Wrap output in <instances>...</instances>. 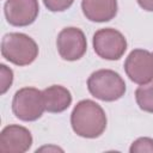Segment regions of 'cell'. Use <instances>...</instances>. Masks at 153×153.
Instances as JSON below:
<instances>
[{
    "instance_id": "obj_9",
    "label": "cell",
    "mask_w": 153,
    "mask_h": 153,
    "mask_svg": "<svg viewBox=\"0 0 153 153\" xmlns=\"http://www.w3.org/2000/svg\"><path fill=\"white\" fill-rule=\"evenodd\" d=\"M32 146V135L30 130L19 124L6 126L0 133V152L2 153H24Z\"/></svg>"
},
{
    "instance_id": "obj_7",
    "label": "cell",
    "mask_w": 153,
    "mask_h": 153,
    "mask_svg": "<svg viewBox=\"0 0 153 153\" xmlns=\"http://www.w3.org/2000/svg\"><path fill=\"white\" fill-rule=\"evenodd\" d=\"M56 48L63 60L76 61L81 59L87 50L86 36L79 27H65L57 35Z\"/></svg>"
},
{
    "instance_id": "obj_12",
    "label": "cell",
    "mask_w": 153,
    "mask_h": 153,
    "mask_svg": "<svg viewBox=\"0 0 153 153\" xmlns=\"http://www.w3.org/2000/svg\"><path fill=\"white\" fill-rule=\"evenodd\" d=\"M135 100L141 110L153 114V80L135 90Z\"/></svg>"
},
{
    "instance_id": "obj_15",
    "label": "cell",
    "mask_w": 153,
    "mask_h": 153,
    "mask_svg": "<svg viewBox=\"0 0 153 153\" xmlns=\"http://www.w3.org/2000/svg\"><path fill=\"white\" fill-rule=\"evenodd\" d=\"M74 0H43L44 6L51 12H63L73 5Z\"/></svg>"
},
{
    "instance_id": "obj_6",
    "label": "cell",
    "mask_w": 153,
    "mask_h": 153,
    "mask_svg": "<svg viewBox=\"0 0 153 153\" xmlns=\"http://www.w3.org/2000/svg\"><path fill=\"white\" fill-rule=\"evenodd\" d=\"M127 76L137 85H143L153 80V53L146 49H134L124 61Z\"/></svg>"
},
{
    "instance_id": "obj_1",
    "label": "cell",
    "mask_w": 153,
    "mask_h": 153,
    "mask_svg": "<svg viewBox=\"0 0 153 153\" xmlns=\"http://www.w3.org/2000/svg\"><path fill=\"white\" fill-rule=\"evenodd\" d=\"M106 115L103 108L91 100L82 99L76 103L71 114L73 131L85 139L99 137L106 129Z\"/></svg>"
},
{
    "instance_id": "obj_8",
    "label": "cell",
    "mask_w": 153,
    "mask_h": 153,
    "mask_svg": "<svg viewBox=\"0 0 153 153\" xmlns=\"http://www.w3.org/2000/svg\"><path fill=\"white\" fill-rule=\"evenodd\" d=\"M4 13L10 25L29 26L38 17V0H6Z\"/></svg>"
},
{
    "instance_id": "obj_16",
    "label": "cell",
    "mask_w": 153,
    "mask_h": 153,
    "mask_svg": "<svg viewBox=\"0 0 153 153\" xmlns=\"http://www.w3.org/2000/svg\"><path fill=\"white\" fill-rule=\"evenodd\" d=\"M139 6L148 12H153V0H136Z\"/></svg>"
},
{
    "instance_id": "obj_3",
    "label": "cell",
    "mask_w": 153,
    "mask_h": 153,
    "mask_svg": "<svg viewBox=\"0 0 153 153\" xmlns=\"http://www.w3.org/2000/svg\"><path fill=\"white\" fill-rule=\"evenodd\" d=\"M88 92L103 102H115L122 98L127 86L123 78L112 69H98L87 79Z\"/></svg>"
},
{
    "instance_id": "obj_14",
    "label": "cell",
    "mask_w": 153,
    "mask_h": 153,
    "mask_svg": "<svg viewBox=\"0 0 153 153\" xmlns=\"http://www.w3.org/2000/svg\"><path fill=\"white\" fill-rule=\"evenodd\" d=\"M0 82H1V94L6 93L13 82V72L6 65H0Z\"/></svg>"
},
{
    "instance_id": "obj_13",
    "label": "cell",
    "mask_w": 153,
    "mask_h": 153,
    "mask_svg": "<svg viewBox=\"0 0 153 153\" xmlns=\"http://www.w3.org/2000/svg\"><path fill=\"white\" fill-rule=\"evenodd\" d=\"M130 153H142V152H148V153H153V139L151 137H139L136 139L130 148H129Z\"/></svg>"
},
{
    "instance_id": "obj_4",
    "label": "cell",
    "mask_w": 153,
    "mask_h": 153,
    "mask_svg": "<svg viewBox=\"0 0 153 153\" xmlns=\"http://www.w3.org/2000/svg\"><path fill=\"white\" fill-rule=\"evenodd\" d=\"M12 111L20 121H37L45 111L43 92L36 87L19 88L12 99Z\"/></svg>"
},
{
    "instance_id": "obj_11",
    "label": "cell",
    "mask_w": 153,
    "mask_h": 153,
    "mask_svg": "<svg viewBox=\"0 0 153 153\" xmlns=\"http://www.w3.org/2000/svg\"><path fill=\"white\" fill-rule=\"evenodd\" d=\"M45 110L51 114L63 112L72 104V94L68 88L61 85H51L43 91Z\"/></svg>"
},
{
    "instance_id": "obj_5",
    "label": "cell",
    "mask_w": 153,
    "mask_h": 153,
    "mask_svg": "<svg viewBox=\"0 0 153 153\" xmlns=\"http://www.w3.org/2000/svg\"><path fill=\"white\" fill-rule=\"evenodd\" d=\"M94 53L104 60H120L127 50V39L122 32L112 27L99 29L92 38Z\"/></svg>"
},
{
    "instance_id": "obj_10",
    "label": "cell",
    "mask_w": 153,
    "mask_h": 153,
    "mask_svg": "<svg viewBox=\"0 0 153 153\" xmlns=\"http://www.w3.org/2000/svg\"><path fill=\"white\" fill-rule=\"evenodd\" d=\"M117 0H81V10L86 19L94 23H105L117 14Z\"/></svg>"
},
{
    "instance_id": "obj_2",
    "label": "cell",
    "mask_w": 153,
    "mask_h": 153,
    "mask_svg": "<svg viewBox=\"0 0 153 153\" xmlns=\"http://www.w3.org/2000/svg\"><path fill=\"white\" fill-rule=\"evenodd\" d=\"M38 45L33 38L22 32H10L2 37L1 55L16 66L31 65L38 56Z\"/></svg>"
}]
</instances>
